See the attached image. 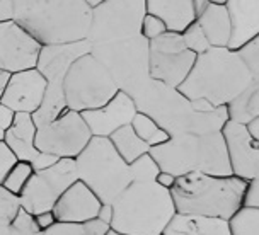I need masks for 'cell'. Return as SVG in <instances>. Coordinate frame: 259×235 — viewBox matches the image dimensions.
I'll list each match as a JSON object with an SVG mask.
<instances>
[{"instance_id":"obj_1","label":"cell","mask_w":259,"mask_h":235,"mask_svg":"<svg viewBox=\"0 0 259 235\" xmlns=\"http://www.w3.org/2000/svg\"><path fill=\"white\" fill-rule=\"evenodd\" d=\"M12 21L41 46L67 44L87 39L92 9L85 0H14Z\"/></svg>"},{"instance_id":"obj_2","label":"cell","mask_w":259,"mask_h":235,"mask_svg":"<svg viewBox=\"0 0 259 235\" xmlns=\"http://www.w3.org/2000/svg\"><path fill=\"white\" fill-rule=\"evenodd\" d=\"M251 82V73L237 52L210 48L198 55L186 80L176 90L188 101L205 99L213 108H222L237 99Z\"/></svg>"},{"instance_id":"obj_3","label":"cell","mask_w":259,"mask_h":235,"mask_svg":"<svg viewBox=\"0 0 259 235\" xmlns=\"http://www.w3.org/2000/svg\"><path fill=\"white\" fill-rule=\"evenodd\" d=\"M247 181L235 176H208L193 172L176 177L170 187L176 213L230 220L244 206Z\"/></svg>"},{"instance_id":"obj_4","label":"cell","mask_w":259,"mask_h":235,"mask_svg":"<svg viewBox=\"0 0 259 235\" xmlns=\"http://www.w3.org/2000/svg\"><path fill=\"white\" fill-rule=\"evenodd\" d=\"M111 206L109 228L121 235H162L176 215L170 191L155 181H133Z\"/></svg>"},{"instance_id":"obj_5","label":"cell","mask_w":259,"mask_h":235,"mask_svg":"<svg viewBox=\"0 0 259 235\" xmlns=\"http://www.w3.org/2000/svg\"><path fill=\"white\" fill-rule=\"evenodd\" d=\"M149 154L162 172H169L174 177L193 172L208 176H232L222 131L206 135L184 133L170 136L165 144L152 147Z\"/></svg>"},{"instance_id":"obj_6","label":"cell","mask_w":259,"mask_h":235,"mask_svg":"<svg viewBox=\"0 0 259 235\" xmlns=\"http://www.w3.org/2000/svg\"><path fill=\"white\" fill-rule=\"evenodd\" d=\"M77 177L103 205H113L133 182L132 165L114 150L109 138L92 136L87 147L75 157Z\"/></svg>"},{"instance_id":"obj_7","label":"cell","mask_w":259,"mask_h":235,"mask_svg":"<svg viewBox=\"0 0 259 235\" xmlns=\"http://www.w3.org/2000/svg\"><path fill=\"white\" fill-rule=\"evenodd\" d=\"M92 52V44L87 39L67 44H45L38 55L36 70L46 78V92L39 109L32 114L36 126L55 121L67 111L63 96V80L72 63Z\"/></svg>"},{"instance_id":"obj_8","label":"cell","mask_w":259,"mask_h":235,"mask_svg":"<svg viewBox=\"0 0 259 235\" xmlns=\"http://www.w3.org/2000/svg\"><path fill=\"white\" fill-rule=\"evenodd\" d=\"M118 90L119 85L113 73L92 52L75 60L63 80L67 109L77 113L103 108Z\"/></svg>"},{"instance_id":"obj_9","label":"cell","mask_w":259,"mask_h":235,"mask_svg":"<svg viewBox=\"0 0 259 235\" xmlns=\"http://www.w3.org/2000/svg\"><path fill=\"white\" fill-rule=\"evenodd\" d=\"M145 14V0H106L92 9L87 41L92 46H104L142 36L140 29Z\"/></svg>"},{"instance_id":"obj_10","label":"cell","mask_w":259,"mask_h":235,"mask_svg":"<svg viewBox=\"0 0 259 235\" xmlns=\"http://www.w3.org/2000/svg\"><path fill=\"white\" fill-rule=\"evenodd\" d=\"M75 181H78L75 159H58L50 167L34 170L17 196L21 208L32 216L52 211L58 198Z\"/></svg>"},{"instance_id":"obj_11","label":"cell","mask_w":259,"mask_h":235,"mask_svg":"<svg viewBox=\"0 0 259 235\" xmlns=\"http://www.w3.org/2000/svg\"><path fill=\"white\" fill-rule=\"evenodd\" d=\"M194 62L196 55L184 46L179 33L167 31L149 41V77L170 89H178L186 80Z\"/></svg>"},{"instance_id":"obj_12","label":"cell","mask_w":259,"mask_h":235,"mask_svg":"<svg viewBox=\"0 0 259 235\" xmlns=\"http://www.w3.org/2000/svg\"><path fill=\"white\" fill-rule=\"evenodd\" d=\"M92 133L80 113L67 109L55 121L38 126L34 145L57 159H75L91 142Z\"/></svg>"},{"instance_id":"obj_13","label":"cell","mask_w":259,"mask_h":235,"mask_svg":"<svg viewBox=\"0 0 259 235\" xmlns=\"http://www.w3.org/2000/svg\"><path fill=\"white\" fill-rule=\"evenodd\" d=\"M41 44L16 21L0 22V70L16 73L36 68Z\"/></svg>"},{"instance_id":"obj_14","label":"cell","mask_w":259,"mask_h":235,"mask_svg":"<svg viewBox=\"0 0 259 235\" xmlns=\"http://www.w3.org/2000/svg\"><path fill=\"white\" fill-rule=\"evenodd\" d=\"M222 135L225 140L232 176L247 182L252 181L259 169V142L251 136L246 124L232 119L224 124Z\"/></svg>"},{"instance_id":"obj_15","label":"cell","mask_w":259,"mask_h":235,"mask_svg":"<svg viewBox=\"0 0 259 235\" xmlns=\"http://www.w3.org/2000/svg\"><path fill=\"white\" fill-rule=\"evenodd\" d=\"M137 113L138 109L132 96L124 90H118L116 96L103 108L91 109V111H84L80 114L89 126L92 136L109 138L119 128L132 124Z\"/></svg>"},{"instance_id":"obj_16","label":"cell","mask_w":259,"mask_h":235,"mask_svg":"<svg viewBox=\"0 0 259 235\" xmlns=\"http://www.w3.org/2000/svg\"><path fill=\"white\" fill-rule=\"evenodd\" d=\"M38 126L34 124L32 114L29 113H16L12 126L6 131V138L4 142L9 145V149L12 150V154L16 155V159L19 162H27L32 165L34 170L46 169L50 165L57 162V157L43 154L36 149L34 138Z\"/></svg>"},{"instance_id":"obj_17","label":"cell","mask_w":259,"mask_h":235,"mask_svg":"<svg viewBox=\"0 0 259 235\" xmlns=\"http://www.w3.org/2000/svg\"><path fill=\"white\" fill-rule=\"evenodd\" d=\"M46 85V78L36 68L11 73L0 103L11 108L14 113L34 114L45 99Z\"/></svg>"},{"instance_id":"obj_18","label":"cell","mask_w":259,"mask_h":235,"mask_svg":"<svg viewBox=\"0 0 259 235\" xmlns=\"http://www.w3.org/2000/svg\"><path fill=\"white\" fill-rule=\"evenodd\" d=\"M103 203L82 181H75L58 198L53 206V215L57 222L84 223L97 218Z\"/></svg>"},{"instance_id":"obj_19","label":"cell","mask_w":259,"mask_h":235,"mask_svg":"<svg viewBox=\"0 0 259 235\" xmlns=\"http://www.w3.org/2000/svg\"><path fill=\"white\" fill-rule=\"evenodd\" d=\"M225 7L232 24L229 50L239 52L259 36V0H229Z\"/></svg>"},{"instance_id":"obj_20","label":"cell","mask_w":259,"mask_h":235,"mask_svg":"<svg viewBox=\"0 0 259 235\" xmlns=\"http://www.w3.org/2000/svg\"><path fill=\"white\" fill-rule=\"evenodd\" d=\"M147 14L159 17L167 26V31L181 34L188 26L198 19L194 0H145Z\"/></svg>"},{"instance_id":"obj_21","label":"cell","mask_w":259,"mask_h":235,"mask_svg":"<svg viewBox=\"0 0 259 235\" xmlns=\"http://www.w3.org/2000/svg\"><path fill=\"white\" fill-rule=\"evenodd\" d=\"M162 235H230V230L227 220L176 213Z\"/></svg>"},{"instance_id":"obj_22","label":"cell","mask_w":259,"mask_h":235,"mask_svg":"<svg viewBox=\"0 0 259 235\" xmlns=\"http://www.w3.org/2000/svg\"><path fill=\"white\" fill-rule=\"evenodd\" d=\"M196 22L200 24L211 48H229L232 24L225 6L208 4L205 11L198 16Z\"/></svg>"},{"instance_id":"obj_23","label":"cell","mask_w":259,"mask_h":235,"mask_svg":"<svg viewBox=\"0 0 259 235\" xmlns=\"http://www.w3.org/2000/svg\"><path fill=\"white\" fill-rule=\"evenodd\" d=\"M109 142L113 144L114 150L118 152L119 157H121L126 164H133L137 159H140L142 155L150 152V147L138 138L137 133L133 131L132 124L123 126V128H119L118 131H114L113 135L109 136Z\"/></svg>"},{"instance_id":"obj_24","label":"cell","mask_w":259,"mask_h":235,"mask_svg":"<svg viewBox=\"0 0 259 235\" xmlns=\"http://www.w3.org/2000/svg\"><path fill=\"white\" fill-rule=\"evenodd\" d=\"M229 109V119L242 124H247L251 119L259 116V87L249 85L237 99L227 106Z\"/></svg>"},{"instance_id":"obj_25","label":"cell","mask_w":259,"mask_h":235,"mask_svg":"<svg viewBox=\"0 0 259 235\" xmlns=\"http://www.w3.org/2000/svg\"><path fill=\"white\" fill-rule=\"evenodd\" d=\"M132 128H133V131H135L137 135H138V138L145 142V144L149 145L150 149H152V147L165 144V142H167L169 138H170L169 133L165 131L162 126H159L157 121H154V119H152L149 114L140 113V111H138L135 114V118H133Z\"/></svg>"},{"instance_id":"obj_26","label":"cell","mask_w":259,"mask_h":235,"mask_svg":"<svg viewBox=\"0 0 259 235\" xmlns=\"http://www.w3.org/2000/svg\"><path fill=\"white\" fill-rule=\"evenodd\" d=\"M227 222L230 235H259V208L244 205Z\"/></svg>"},{"instance_id":"obj_27","label":"cell","mask_w":259,"mask_h":235,"mask_svg":"<svg viewBox=\"0 0 259 235\" xmlns=\"http://www.w3.org/2000/svg\"><path fill=\"white\" fill-rule=\"evenodd\" d=\"M109 232V225L99 220H91L84 223H67L57 222L53 227L41 232V235H106Z\"/></svg>"},{"instance_id":"obj_28","label":"cell","mask_w":259,"mask_h":235,"mask_svg":"<svg viewBox=\"0 0 259 235\" xmlns=\"http://www.w3.org/2000/svg\"><path fill=\"white\" fill-rule=\"evenodd\" d=\"M32 172H34V169H32L31 164L19 162V160H17V164L9 170V174L6 176V179H4L2 187L14 196H19L21 191L24 190L26 182L29 181V177L32 176Z\"/></svg>"},{"instance_id":"obj_29","label":"cell","mask_w":259,"mask_h":235,"mask_svg":"<svg viewBox=\"0 0 259 235\" xmlns=\"http://www.w3.org/2000/svg\"><path fill=\"white\" fill-rule=\"evenodd\" d=\"M0 235H41V230L36 225L32 215L21 208L12 223L0 230Z\"/></svg>"},{"instance_id":"obj_30","label":"cell","mask_w":259,"mask_h":235,"mask_svg":"<svg viewBox=\"0 0 259 235\" xmlns=\"http://www.w3.org/2000/svg\"><path fill=\"white\" fill-rule=\"evenodd\" d=\"M183 36V41H184V46L189 50V52H193L194 55H203L206 53L208 50L211 48L210 43H208L205 33L201 31V27L198 22H193L191 26H188L186 29L181 33Z\"/></svg>"},{"instance_id":"obj_31","label":"cell","mask_w":259,"mask_h":235,"mask_svg":"<svg viewBox=\"0 0 259 235\" xmlns=\"http://www.w3.org/2000/svg\"><path fill=\"white\" fill-rule=\"evenodd\" d=\"M239 57L242 58V62L246 63L249 73L252 77V85L259 87V36L249 41L246 46L239 50Z\"/></svg>"},{"instance_id":"obj_32","label":"cell","mask_w":259,"mask_h":235,"mask_svg":"<svg viewBox=\"0 0 259 235\" xmlns=\"http://www.w3.org/2000/svg\"><path fill=\"white\" fill-rule=\"evenodd\" d=\"M130 165H132L133 181H155L157 174L160 172L159 165L150 157V154L142 155L140 159H137L135 162Z\"/></svg>"},{"instance_id":"obj_33","label":"cell","mask_w":259,"mask_h":235,"mask_svg":"<svg viewBox=\"0 0 259 235\" xmlns=\"http://www.w3.org/2000/svg\"><path fill=\"white\" fill-rule=\"evenodd\" d=\"M19 198L11 195L0 186V225H11L16 215L19 213Z\"/></svg>"},{"instance_id":"obj_34","label":"cell","mask_w":259,"mask_h":235,"mask_svg":"<svg viewBox=\"0 0 259 235\" xmlns=\"http://www.w3.org/2000/svg\"><path fill=\"white\" fill-rule=\"evenodd\" d=\"M164 33H167V26L164 24V21L152 16V14H145V17H143V21H142V29H140V34L143 38L147 41H152V39L159 38V36Z\"/></svg>"},{"instance_id":"obj_35","label":"cell","mask_w":259,"mask_h":235,"mask_svg":"<svg viewBox=\"0 0 259 235\" xmlns=\"http://www.w3.org/2000/svg\"><path fill=\"white\" fill-rule=\"evenodd\" d=\"M17 164L16 155L12 154V150L9 149V145L4 140H0V186H2L4 179L9 174L14 165Z\"/></svg>"},{"instance_id":"obj_36","label":"cell","mask_w":259,"mask_h":235,"mask_svg":"<svg viewBox=\"0 0 259 235\" xmlns=\"http://www.w3.org/2000/svg\"><path fill=\"white\" fill-rule=\"evenodd\" d=\"M244 205L257 206V208H259V169H257V172H256V176H254L252 181H249V184H247Z\"/></svg>"},{"instance_id":"obj_37","label":"cell","mask_w":259,"mask_h":235,"mask_svg":"<svg viewBox=\"0 0 259 235\" xmlns=\"http://www.w3.org/2000/svg\"><path fill=\"white\" fill-rule=\"evenodd\" d=\"M32 218H34V222L41 232H45V230H48L50 227H53V225L57 223V218H55L53 211H43V213L34 215Z\"/></svg>"},{"instance_id":"obj_38","label":"cell","mask_w":259,"mask_h":235,"mask_svg":"<svg viewBox=\"0 0 259 235\" xmlns=\"http://www.w3.org/2000/svg\"><path fill=\"white\" fill-rule=\"evenodd\" d=\"M14 118H16V113L11 108H7L6 104L0 103V130L7 131L12 126Z\"/></svg>"},{"instance_id":"obj_39","label":"cell","mask_w":259,"mask_h":235,"mask_svg":"<svg viewBox=\"0 0 259 235\" xmlns=\"http://www.w3.org/2000/svg\"><path fill=\"white\" fill-rule=\"evenodd\" d=\"M155 182L159 184V186L162 187H165V190H169L170 191V187L174 186V182H176V177L172 176V174H169V172H160L157 174V177H155Z\"/></svg>"},{"instance_id":"obj_40","label":"cell","mask_w":259,"mask_h":235,"mask_svg":"<svg viewBox=\"0 0 259 235\" xmlns=\"http://www.w3.org/2000/svg\"><path fill=\"white\" fill-rule=\"evenodd\" d=\"M12 6L14 0H0V22L12 19Z\"/></svg>"},{"instance_id":"obj_41","label":"cell","mask_w":259,"mask_h":235,"mask_svg":"<svg viewBox=\"0 0 259 235\" xmlns=\"http://www.w3.org/2000/svg\"><path fill=\"white\" fill-rule=\"evenodd\" d=\"M96 220H99V222H103L106 225H111V220H113V206H111V205H103V206H101Z\"/></svg>"},{"instance_id":"obj_42","label":"cell","mask_w":259,"mask_h":235,"mask_svg":"<svg viewBox=\"0 0 259 235\" xmlns=\"http://www.w3.org/2000/svg\"><path fill=\"white\" fill-rule=\"evenodd\" d=\"M246 126H247V131L251 133V136L254 138V140L259 142V116L251 119V121H249Z\"/></svg>"},{"instance_id":"obj_43","label":"cell","mask_w":259,"mask_h":235,"mask_svg":"<svg viewBox=\"0 0 259 235\" xmlns=\"http://www.w3.org/2000/svg\"><path fill=\"white\" fill-rule=\"evenodd\" d=\"M9 78H11V73H9V72H4V70H0V101H2L4 92H6V87H7Z\"/></svg>"},{"instance_id":"obj_44","label":"cell","mask_w":259,"mask_h":235,"mask_svg":"<svg viewBox=\"0 0 259 235\" xmlns=\"http://www.w3.org/2000/svg\"><path fill=\"white\" fill-rule=\"evenodd\" d=\"M103 2H106V0H85V4L89 6L91 9H94V7H97V6H101Z\"/></svg>"},{"instance_id":"obj_45","label":"cell","mask_w":259,"mask_h":235,"mask_svg":"<svg viewBox=\"0 0 259 235\" xmlns=\"http://www.w3.org/2000/svg\"><path fill=\"white\" fill-rule=\"evenodd\" d=\"M229 0H208V4H215V6H225Z\"/></svg>"},{"instance_id":"obj_46","label":"cell","mask_w":259,"mask_h":235,"mask_svg":"<svg viewBox=\"0 0 259 235\" xmlns=\"http://www.w3.org/2000/svg\"><path fill=\"white\" fill-rule=\"evenodd\" d=\"M106 235H121V233H118V232H114V230H111V228H109V232L106 233Z\"/></svg>"},{"instance_id":"obj_47","label":"cell","mask_w":259,"mask_h":235,"mask_svg":"<svg viewBox=\"0 0 259 235\" xmlns=\"http://www.w3.org/2000/svg\"><path fill=\"white\" fill-rule=\"evenodd\" d=\"M4 138H6V131L0 130V140H4Z\"/></svg>"}]
</instances>
